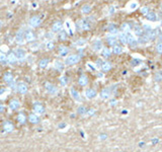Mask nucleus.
Here are the masks:
<instances>
[{
	"instance_id": "40",
	"label": "nucleus",
	"mask_w": 162,
	"mask_h": 152,
	"mask_svg": "<svg viewBox=\"0 0 162 152\" xmlns=\"http://www.w3.org/2000/svg\"><path fill=\"white\" fill-rule=\"evenodd\" d=\"M102 55L105 56V57H108L109 55H111V51L108 49H103V52H102Z\"/></svg>"
},
{
	"instance_id": "24",
	"label": "nucleus",
	"mask_w": 162,
	"mask_h": 152,
	"mask_svg": "<svg viewBox=\"0 0 162 152\" xmlns=\"http://www.w3.org/2000/svg\"><path fill=\"white\" fill-rule=\"evenodd\" d=\"M119 40L123 43V44H127V33H124V32H120L119 33Z\"/></svg>"
},
{
	"instance_id": "32",
	"label": "nucleus",
	"mask_w": 162,
	"mask_h": 152,
	"mask_svg": "<svg viewBox=\"0 0 162 152\" xmlns=\"http://www.w3.org/2000/svg\"><path fill=\"white\" fill-rule=\"evenodd\" d=\"M16 40H17V42L18 43H24V36H22V33H21V32H19V33H17V37H16Z\"/></svg>"
},
{
	"instance_id": "28",
	"label": "nucleus",
	"mask_w": 162,
	"mask_h": 152,
	"mask_svg": "<svg viewBox=\"0 0 162 152\" xmlns=\"http://www.w3.org/2000/svg\"><path fill=\"white\" fill-rule=\"evenodd\" d=\"M137 7H138V3H137L136 1H132V2L129 3V5H128V9H129L130 11L135 10Z\"/></svg>"
},
{
	"instance_id": "16",
	"label": "nucleus",
	"mask_w": 162,
	"mask_h": 152,
	"mask_svg": "<svg viewBox=\"0 0 162 152\" xmlns=\"http://www.w3.org/2000/svg\"><path fill=\"white\" fill-rule=\"evenodd\" d=\"M3 129L5 132H11L13 131V125L10 122H5L3 125Z\"/></svg>"
},
{
	"instance_id": "41",
	"label": "nucleus",
	"mask_w": 162,
	"mask_h": 152,
	"mask_svg": "<svg viewBox=\"0 0 162 152\" xmlns=\"http://www.w3.org/2000/svg\"><path fill=\"white\" fill-rule=\"evenodd\" d=\"M108 31L111 32H114L115 31H117V29H115L114 24H111V25H109V27H108Z\"/></svg>"
},
{
	"instance_id": "29",
	"label": "nucleus",
	"mask_w": 162,
	"mask_h": 152,
	"mask_svg": "<svg viewBox=\"0 0 162 152\" xmlns=\"http://www.w3.org/2000/svg\"><path fill=\"white\" fill-rule=\"evenodd\" d=\"M90 10H91V6L89 4H85V5H83V7L81 8L82 13H88V12H90Z\"/></svg>"
},
{
	"instance_id": "37",
	"label": "nucleus",
	"mask_w": 162,
	"mask_h": 152,
	"mask_svg": "<svg viewBox=\"0 0 162 152\" xmlns=\"http://www.w3.org/2000/svg\"><path fill=\"white\" fill-rule=\"evenodd\" d=\"M54 48V43L53 42H48L47 44H46V49L47 50H51Z\"/></svg>"
},
{
	"instance_id": "2",
	"label": "nucleus",
	"mask_w": 162,
	"mask_h": 152,
	"mask_svg": "<svg viewBox=\"0 0 162 152\" xmlns=\"http://www.w3.org/2000/svg\"><path fill=\"white\" fill-rule=\"evenodd\" d=\"M77 26L80 27L81 30H89L90 29L89 18H87V19H81V20L77 21Z\"/></svg>"
},
{
	"instance_id": "39",
	"label": "nucleus",
	"mask_w": 162,
	"mask_h": 152,
	"mask_svg": "<svg viewBox=\"0 0 162 152\" xmlns=\"http://www.w3.org/2000/svg\"><path fill=\"white\" fill-rule=\"evenodd\" d=\"M156 51H157L159 54H162V43L157 44V46H156Z\"/></svg>"
},
{
	"instance_id": "14",
	"label": "nucleus",
	"mask_w": 162,
	"mask_h": 152,
	"mask_svg": "<svg viewBox=\"0 0 162 152\" xmlns=\"http://www.w3.org/2000/svg\"><path fill=\"white\" fill-rule=\"evenodd\" d=\"M62 27H63L62 24L60 21H58L53 25V27H52V32H59L62 31Z\"/></svg>"
},
{
	"instance_id": "7",
	"label": "nucleus",
	"mask_w": 162,
	"mask_h": 152,
	"mask_svg": "<svg viewBox=\"0 0 162 152\" xmlns=\"http://www.w3.org/2000/svg\"><path fill=\"white\" fill-rule=\"evenodd\" d=\"M92 49H93L94 51H96V52H99V51L102 50V43L99 40L94 41L93 44H92Z\"/></svg>"
},
{
	"instance_id": "18",
	"label": "nucleus",
	"mask_w": 162,
	"mask_h": 152,
	"mask_svg": "<svg viewBox=\"0 0 162 152\" xmlns=\"http://www.w3.org/2000/svg\"><path fill=\"white\" fill-rule=\"evenodd\" d=\"M133 31H134V33L136 36L141 37L143 35V29L141 26H139V25H135L134 27H133Z\"/></svg>"
},
{
	"instance_id": "42",
	"label": "nucleus",
	"mask_w": 162,
	"mask_h": 152,
	"mask_svg": "<svg viewBox=\"0 0 162 152\" xmlns=\"http://www.w3.org/2000/svg\"><path fill=\"white\" fill-rule=\"evenodd\" d=\"M60 80H61V83H62V85H66L67 84V79L64 77V76H62L61 78H60Z\"/></svg>"
},
{
	"instance_id": "26",
	"label": "nucleus",
	"mask_w": 162,
	"mask_h": 152,
	"mask_svg": "<svg viewBox=\"0 0 162 152\" xmlns=\"http://www.w3.org/2000/svg\"><path fill=\"white\" fill-rule=\"evenodd\" d=\"M107 42L109 43V45H113V46H115V44H117V38L114 36H109L107 38Z\"/></svg>"
},
{
	"instance_id": "20",
	"label": "nucleus",
	"mask_w": 162,
	"mask_h": 152,
	"mask_svg": "<svg viewBox=\"0 0 162 152\" xmlns=\"http://www.w3.org/2000/svg\"><path fill=\"white\" fill-rule=\"evenodd\" d=\"M34 40V36H33V33L32 32H27L25 35H24V41L26 42H32Z\"/></svg>"
},
{
	"instance_id": "44",
	"label": "nucleus",
	"mask_w": 162,
	"mask_h": 152,
	"mask_svg": "<svg viewBox=\"0 0 162 152\" xmlns=\"http://www.w3.org/2000/svg\"><path fill=\"white\" fill-rule=\"evenodd\" d=\"M123 30L126 31V32H129V31H130V26H129V24H123Z\"/></svg>"
},
{
	"instance_id": "50",
	"label": "nucleus",
	"mask_w": 162,
	"mask_h": 152,
	"mask_svg": "<svg viewBox=\"0 0 162 152\" xmlns=\"http://www.w3.org/2000/svg\"><path fill=\"white\" fill-rule=\"evenodd\" d=\"M4 91H5V89H4V88H2V89H0V95H1V94H2V93H3Z\"/></svg>"
},
{
	"instance_id": "22",
	"label": "nucleus",
	"mask_w": 162,
	"mask_h": 152,
	"mask_svg": "<svg viewBox=\"0 0 162 152\" xmlns=\"http://www.w3.org/2000/svg\"><path fill=\"white\" fill-rule=\"evenodd\" d=\"M111 68H112V64L109 63V62H103L102 63L101 69L103 71H108V70H111Z\"/></svg>"
},
{
	"instance_id": "49",
	"label": "nucleus",
	"mask_w": 162,
	"mask_h": 152,
	"mask_svg": "<svg viewBox=\"0 0 162 152\" xmlns=\"http://www.w3.org/2000/svg\"><path fill=\"white\" fill-rule=\"evenodd\" d=\"M66 125H65V124H61V125L59 126V129H62V128H64Z\"/></svg>"
},
{
	"instance_id": "4",
	"label": "nucleus",
	"mask_w": 162,
	"mask_h": 152,
	"mask_svg": "<svg viewBox=\"0 0 162 152\" xmlns=\"http://www.w3.org/2000/svg\"><path fill=\"white\" fill-rule=\"evenodd\" d=\"M45 87H46V90H47V92L49 94H56L58 92V88L56 86H54L53 84L49 83V82L46 83V86Z\"/></svg>"
},
{
	"instance_id": "34",
	"label": "nucleus",
	"mask_w": 162,
	"mask_h": 152,
	"mask_svg": "<svg viewBox=\"0 0 162 152\" xmlns=\"http://www.w3.org/2000/svg\"><path fill=\"white\" fill-rule=\"evenodd\" d=\"M65 25H66V29H67V31L69 32V33H72V32H73V31H72V27H71V24H70V21L67 20V21H66V24H65Z\"/></svg>"
},
{
	"instance_id": "11",
	"label": "nucleus",
	"mask_w": 162,
	"mask_h": 152,
	"mask_svg": "<svg viewBox=\"0 0 162 152\" xmlns=\"http://www.w3.org/2000/svg\"><path fill=\"white\" fill-rule=\"evenodd\" d=\"M109 96H111V90H109L108 88L102 89L100 92V97L102 99H107V98H109Z\"/></svg>"
},
{
	"instance_id": "13",
	"label": "nucleus",
	"mask_w": 162,
	"mask_h": 152,
	"mask_svg": "<svg viewBox=\"0 0 162 152\" xmlns=\"http://www.w3.org/2000/svg\"><path fill=\"white\" fill-rule=\"evenodd\" d=\"M64 63L63 62H61V61H59V60H56L55 62H54V68H56L57 70H59V71H62L63 69H64Z\"/></svg>"
},
{
	"instance_id": "48",
	"label": "nucleus",
	"mask_w": 162,
	"mask_h": 152,
	"mask_svg": "<svg viewBox=\"0 0 162 152\" xmlns=\"http://www.w3.org/2000/svg\"><path fill=\"white\" fill-rule=\"evenodd\" d=\"M92 114H94V110H90L88 112V115H92Z\"/></svg>"
},
{
	"instance_id": "27",
	"label": "nucleus",
	"mask_w": 162,
	"mask_h": 152,
	"mask_svg": "<svg viewBox=\"0 0 162 152\" xmlns=\"http://www.w3.org/2000/svg\"><path fill=\"white\" fill-rule=\"evenodd\" d=\"M147 18L149 20H151V21H155V20H157V15H156V13H154V12H149L147 14Z\"/></svg>"
},
{
	"instance_id": "45",
	"label": "nucleus",
	"mask_w": 162,
	"mask_h": 152,
	"mask_svg": "<svg viewBox=\"0 0 162 152\" xmlns=\"http://www.w3.org/2000/svg\"><path fill=\"white\" fill-rule=\"evenodd\" d=\"M141 10H142V13H143V14H145V15H147V14L149 13V12H148V8H147V7H142V9H141Z\"/></svg>"
},
{
	"instance_id": "47",
	"label": "nucleus",
	"mask_w": 162,
	"mask_h": 152,
	"mask_svg": "<svg viewBox=\"0 0 162 152\" xmlns=\"http://www.w3.org/2000/svg\"><path fill=\"white\" fill-rule=\"evenodd\" d=\"M4 111V105L2 104H0V112H2Z\"/></svg>"
},
{
	"instance_id": "38",
	"label": "nucleus",
	"mask_w": 162,
	"mask_h": 152,
	"mask_svg": "<svg viewBox=\"0 0 162 152\" xmlns=\"http://www.w3.org/2000/svg\"><path fill=\"white\" fill-rule=\"evenodd\" d=\"M78 114H80V115H85V114H86V109L84 108V106H80V108L78 109Z\"/></svg>"
},
{
	"instance_id": "51",
	"label": "nucleus",
	"mask_w": 162,
	"mask_h": 152,
	"mask_svg": "<svg viewBox=\"0 0 162 152\" xmlns=\"http://www.w3.org/2000/svg\"><path fill=\"white\" fill-rule=\"evenodd\" d=\"M161 9H162V3H161Z\"/></svg>"
},
{
	"instance_id": "6",
	"label": "nucleus",
	"mask_w": 162,
	"mask_h": 152,
	"mask_svg": "<svg viewBox=\"0 0 162 152\" xmlns=\"http://www.w3.org/2000/svg\"><path fill=\"white\" fill-rule=\"evenodd\" d=\"M33 112H34V114H36V115L40 116V115H43L45 112V109H44L43 105L36 104V105H34V108H33Z\"/></svg>"
},
{
	"instance_id": "1",
	"label": "nucleus",
	"mask_w": 162,
	"mask_h": 152,
	"mask_svg": "<svg viewBox=\"0 0 162 152\" xmlns=\"http://www.w3.org/2000/svg\"><path fill=\"white\" fill-rule=\"evenodd\" d=\"M79 61V56L77 55H70L65 59V65L70 66V65H74L76 64Z\"/></svg>"
},
{
	"instance_id": "43",
	"label": "nucleus",
	"mask_w": 162,
	"mask_h": 152,
	"mask_svg": "<svg viewBox=\"0 0 162 152\" xmlns=\"http://www.w3.org/2000/svg\"><path fill=\"white\" fill-rule=\"evenodd\" d=\"M39 46H40L39 43H34L33 45H32V46H31V48H32V50H37L39 48Z\"/></svg>"
},
{
	"instance_id": "21",
	"label": "nucleus",
	"mask_w": 162,
	"mask_h": 152,
	"mask_svg": "<svg viewBox=\"0 0 162 152\" xmlns=\"http://www.w3.org/2000/svg\"><path fill=\"white\" fill-rule=\"evenodd\" d=\"M79 84L80 85H82V86H85L86 84L88 83V79H87V77H86L85 75H81L80 78H79V80H78Z\"/></svg>"
},
{
	"instance_id": "9",
	"label": "nucleus",
	"mask_w": 162,
	"mask_h": 152,
	"mask_svg": "<svg viewBox=\"0 0 162 152\" xmlns=\"http://www.w3.org/2000/svg\"><path fill=\"white\" fill-rule=\"evenodd\" d=\"M40 24V19L39 16H33V17H32V18L30 19V24H31V26H32V27L38 26Z\"/></svg>"
},
{
	"instance_id": "35",
	"label": "nucleus",
	"mask_w": 162,
	"mask_h": 152,
	"mask_svg": "<svg viewBox=\"0 0 162 152\" xmlns=\"http://www.w3.org/2000/svg\"><path fill=\"white\" fill-rule=\"evenodd\" d=\"M148 41H149V40H148V38L146 37V35H145V36H141V37H140V40H139V42H140L141 44H146Z\"/></svg>"
},
{
	"instance_id": "8",
	"label": "nucleus",
	"mask_w": 162,
	"mask_h": 152,
	"mask_svg": "<svg viewBox=\"0 0 162 152\" xmlns=\"http://www.w3.org/2000/svg\"><path fill=\"white\" fill-rule=\"evenodd\" d=\"M85 96L87 97L88 99H91V98H93L96 96V91L94 90V89H86V91H85Z\"/></svg>"
},
{
	"instance_id": "46",
	"label": "nucleus",
	"mask_w": 162,
	"mask_h": 152,
	"mask_svg": "<svg viewBox=\"0 0 162 152\" xmlns=\"http://www.w3.org/2000/svg\"><path fill=\"white\" fill-rule=\"evenodd\" d=\"M6 60V56H5L4 54H2V53H0V61H5Z\"/></svg>"
},
{
	"instance_id": "31",
	"label": "nucleus",
	"mask_w": 162,
	"mask_h": 152,
	"mask_svg": "<svg viewBox=\"0 0 162 152\" xmlns=\"http://www.w3.org/2000/svg\"><path fill=\"white\" fill-rule=\"evenodd\" d=\"M113 52L115 53V54H121L122 52H123V48H122L121 46H118V45H115V46H113Z\"/></svg>"
},
{
	"instance_id": "33",
	"label": "nucleus",
	"mask_w": 162,
	"mask_h": 152,
	"mask_svg": "<svg viewBox=\"0 0 162 152\" xmlns=\"http://www.w3.org/2000/svg\"><path fill=\"white\" fill-rule=\"evenodd\" d=\"M17 121H18V123H20V124H24V122H25V117H24V114H19V115H18V118H17Z\"/></svg>"
},
{
	"instance_id": "10",
	"label": "nucleus",
	"mask_w": 162,
	"mask_h": 152,
	"mask_svg": "<svg viewBox=\"0 0 162 152\" xmlns=\"http://www.w3.org/2000/svg\"><path fill=\"white\" fill-rule=\"evenodd\" d=\"M70 93H71V95H72V97H73L75 100H76V101H78V103L82 101V100H81V96H80L79 92L75 90L74 88H71V89H70Z\"/></svg>"
},
{
	"instance_id": "3",
	"label": "nucleus",
	"mask_w": 162,
	"mask_h": 152,
	"mask_svg": "<svg viewBox=\"0 0 162 152\" xmlns=\"http://www.w3.org/2000/svg\"><path fill=\"white\" fill-rule=\"evenodd\" d=\"M14 55L17 60H24L26 57V53L24 49H16L14 52Z\"/></svg>"
},
{
	"instance_id": "17",
	"label": "nucleus",
	"mask_w": 162,
	"mask_h": 152,
	"mask_svg": "<svg viewBox=\"0 0 162 152\" xmlns=\"http://www.w3.org/2000/svg\"><path fill=\"white\" fill-rule=\"evenodd\" d=\"M28 120H30V122H31L32 124H38V123L40 122L39 117H38V115H36V114L30 115V117H28Z\"/></svg>"
},
{
	"instance_id": "5",
	"label": "nucleus",
	"mask_w": 162,
	"mask_h": 152,
	"mask_svg": "<svg viewBox=\"0 0 162 152\" xmlns=\"http://www.w3.org/2000/svg\"><path fill=\"white\" fill-rule=\"evenodd\" d=\"M127 43L130 44L131 46H136L137 40H136L135 36H133L132 33H127Z\"/></svg>"
},
{
	"instance_id": "30",
	"label": "nucleus",
	"mask_w": 162,
	"mask_h": 152,
	"mask_svg": "<svg viewBox=\"0 0 162 152\" xmlns=\"http://www.w3.org/2000/svg\"><path fill=\"white\" fill-rule=\"evenodd\" d=\"M7 59H8V62L9 63H14V62H16V57H15V55H14V53H11V54H9L8 55V57H7Z\"/></svg>"
},
{
	"instance_id": "19",
	"label": "nucleus",
	"mask_w": 162,
	"mask_h": 152,
	"mask_svg": "<svg viewBox=\"0 0 162 152\" xmlns=\"http://www.w3.org/2000/svg\"><path fill=\"white\" fill-rule=\"evenodd\" d=\"M3 79H4V81H6L7 83H11V82H13V76H12V74L11 73H5L4 74V77H3Z\"/></svg>"
},
{
	"instance_id": "15",
	"label": "nucleus",
	"mask_w": 162,
	"mask_h": 152,
	"mask_svg": "<svg viewBox=\"0 0 162 152\" xmlns=\"http://www.w3.org/2000/svg\"><path fill=\"white\" fill-rule=\"evenodd\" d=\"M17 90H18V92L24 94L27 92V86L24 83H19V85H17Z\"/></svg>"
},
{
	"instance_id": "36",
	"label": "nucleus",
	"mask_w": 162,
	"mask_h": 152,
	"mask_svg": "<svg viewBox=\"0 0 162 152\" xmlns=\"http://www.w3.org/2000/svg\"><path fill=\"white\" fill-rule=\"evenodd\" d=\"M85 40H78L76 43H75V45H76L77 47H83L84 45H85Z\"/></svg>"
},
{
	"instance_id": "25",
	"label": "nucleus",
	"mask_w": 162,
	"mask_h": 152,
	"mask_svg": "<svg viewBox=\"0 0 162 152\" xmlns=\"http://www.w3.org/2000/svg\"><path fill=\"white\" fill-rule=\"evenodd\" d=\"M48 64H49V60L48 59H43V60L40 61L39 66H40V68H46V67L48 66Z\"/></svg>"
},
{
	"instance_id": "23",
	"label": "nucleus",
	"mask_w": 162,
	"mask_h": 152,
	"mask_svg": "<svg viewBox=\"0 0 162 152\" xmlns=\"http://www.w3.org/2000/svg\"><path fill=\"white\" fill-rule=\"evenodd\" d=\"M68 52H69L68 48H66V47H61V48H60V51H59V55L61 56V57H65V56L68 54Z\"/></svg>"
},
{
	"instance_id": "12",
	"label": "nucleus",
	"mask_w": 162,
	"mask_h": 152,
	"mask_svg": "<svg viewBox=\"0 0 162 152\" xmlns=\"http://www.w3.org/2000/svg\"><path fill=\"white\" fill-rule=\"evenodd\" d=\"M19 105H20L19 101H18V100H16V99H13V100H11V101H10V104H9V109L15 111V110H17V109L19 108Z\"/></svg>"
}]
</instances>
